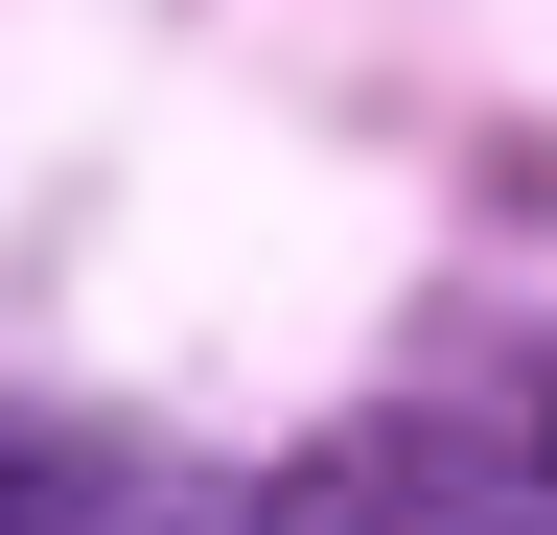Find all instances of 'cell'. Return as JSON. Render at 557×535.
Masks as SVG:
<instances>
[{"instance_id": "6da1fadb", "label": "cell", "mask_w": 557, "mask_h": 535, "mask_svg": "<svg viewBox=\"0 0 557 535\" xmlns=\"http://www.w3.org/2000/svg\"><path fill=\"white\" fill-rule=\"evenodd\" d=\"M94 535H278V512H94Z\"/></svg>"}]
</instances>
